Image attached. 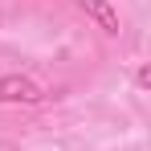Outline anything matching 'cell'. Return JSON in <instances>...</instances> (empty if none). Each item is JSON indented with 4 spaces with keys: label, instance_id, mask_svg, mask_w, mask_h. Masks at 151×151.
<instances>
[{
    "label": "cell",
    "instance_id": "obj_4",
    "mask_svg": "<svg viewBox=\"0 0 151 151\" xmlns=\"http://www.w3.org/2000/svg\"><path fill=\"white\" fill-rule=\"evenodd\" d=\"M0 151H21V147H17V143H0Z\"/></svg>",
    "mask_w": 151,
    "mask_h": 151
},
{
    "label": "cell",
    "instance_id": "obj_3",
    "mask_svg": "<svg viewBox=\"0 0 151 151\" xmlns=\"http://www.w3.org/2000/svg\"><path fill=\"white\" fill-rule=\"evenodd\" d=\"M135 86H139V90H147V86H151V70H147V65L135 70Z\"/></svg>",
    "mask_w": 151,
    "mask_h": 151
},
{
    "label": "cell",
    "instance_id": "obj_1",
    "mask_svg": "<svg viewBox=\"0 0 151 151\" xmlns=\"http://www.w3.org/2000/svg\"><path fill=\"white\" fill-rule=\"evenodd\" d=\"M45 98L41 94V86L25 74H8L0 78V102H17V106H37V102Z\"/></svg>",
    "mask_w": 151,
    "mask_h": 151
},
{
    "label": "cell",
    "instance_id": "obj_2",
    "mask_svg": "<svg viewBox=\"0 0 151 151\" xmlns=\"http://www.w3.org/2000/svg\"><path fill=\"white\" fill-rule=\"evenodd\" d=\"M78 8H82L90 21H98L102 33H119V29H123V25H119V12H114L106 0H78Z\"/></svg>",
    "mask_w": 151,
    "mask_h": 151
}]
</instances>
